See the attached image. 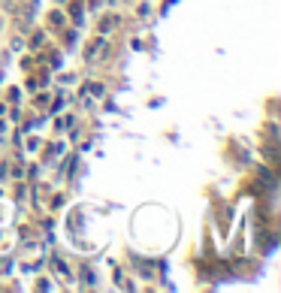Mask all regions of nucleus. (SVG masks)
<instances>
[{
	"label": "nucleus",
	"instance_id": "3",
	"mask_svg": "<svg viewBox=\"0 0 281 293\" xmlns=\"http://www.w3.org/2000/svg\"><path fill=\"white\" fill-rule=\"evenodd\" d=\"M6 130H9V124H6V121H0V136H6Z\"/></svg>",
	"mask_w": 281,
	"mask_h": 293
},
{
	"label": "nucleus",
	"instance_id": "1",
	"mask_svg": "<svg viewBox=\"0 0 281 293\" xmlns=\"http://www.w3.org/2000/svg\"><path fill=\"white\" fill-rule=\"evenodd\" d=\"M88 94H91L94 100H100L103 94H106V88H103V82H88Z\"/></svg>",
	"mask_w": 281,
	"mask_h": 293
},
{
	"label": "nucleus",
	"instance_id": "2",
	"mask_svg": "<svg viewBox=\"0 0 281 293\" xmlns=\"http://www.w3.org/2000/svg\"><path fill=\"white\" fill-rule=\"evenodd\" d=\"M257 172H260V179H263V184H269V187H272V172H269V169H263V166H260Z\"/></svg>",
	"mask_w": 281,
	"mask_h": 293
}]
</instances>
